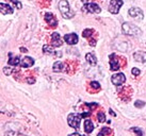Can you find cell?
Wrapping results in <instances>:
<instances>
[{"instance_id": "obj_1", "label": "cell", "mask_w": 146, "mask_h": 136, "mask_svg": "<svg viewBox=\"0 0 146 136\" xmlns=\"http://www.w3.org/2000/svg\"><path fill=\"white\" fill-rule=\"evenodd\" d=\"M122 30L123 33L126 34V35H131V36H139L142 34V31L141 29L138 28L137 26L130 24V22H125L123 24L122 26Z\"/></svg>"}, {"instance_id": "obj_2", "label": "cell", "mask_w": 146, "mask_h": 136, "mask_svg": "<svg viewBox=\"0 0 146 136\" xmlns=\"http://www.w3.org/2000/svg\"><path fill=\"white\" fill-rule=\"evenodd\" d=\"M59 10L61 12L62 16L66 18V19H70L74 17V12L70 10V7H69V3L67 0H61L59 2Z\"/></svg>"}, {"instance_id": "obj_3", "label": "cell", "mask_w": 146, "mask_h": 136, "mask_svg": "<svg viewBox=\"0 0 146 136\" xmlns=\"http://www.w3.org/2000/svg\"><path fill=\"white\" fill-rule=\"evenodd\" d=\"M81 118H82L81 114H69L68 117H67L68 124L74 129H79Z\"/></svg>"}, {"instance_id": "obj_4", "label": "cell", "mask_w": 146, "mask_h": 136, "mask_svg": "<svg viewBox=\"0 0 146 136\" xmlns=\"http://www.w3.org/2000/svg\"><path fill=\"white\" fill-rule=\"evenodd\" d=\"M123 5V0H111L109 5V11L112 14H117Z\"/></svg>"}, {"instance_id": "obj_5", "label": "cell", "mask_w": 146, "mask_h": 136, "mask_svg": "<svg viewBox=\"0 0 146 136\" xmlns=\"http://www.w3.org/2000/svg\"><path fill=\"white\" fill-rule=\"evenodd\" d=\"M82 10L88 13H93V14H98V13H100V11H102V9H100V7L98 4L92 3V2L91 3H85L83 5Z\"/></svg>"}, {"instance_id": "obj_6", "label": "cell", "mask_w": 146, "mask_h": 136, "mask_svg": "<svg viewBox=\"0 0 146 136\" xmlns=\"http://www.w3.org/2000/svg\"><path fill=\"white\" fill-rule=\"evenodd\" d=\"M111 81H112V83H113L114 85H116V86H119V85H122L125 83L126 81V77L124 73H122V72H118V73H115V75H113L112 76V78H111Z\"/></svg>"}, {"instance_id": "obj_7", "label": "cell", "mask_w": 146, "mask_h": 136, "mask_svg": "<svg viewBox=\"0 0 146 136\" xmlns=\"http://www.w3.org/2000/svg\"><path fill=\"white\" fill-rule=\"evenodd\" d=\"M63 44V40H62L61 36L58 32H53L51 35V46L52 47H61Z\"/></svg>"}, {"instance_id": "obj_8", "label": "cell", "mask_w": 146, "mask_h": 136, "mask_svg": "<svg viewBox=\"0 0 146 136\" xmlns=\"http://www.w3.org/2000/svg\"><path fill=\"white\" fill-rule=\"evenodd\" d=\"M110 68H111V70L112 71H116V70H118L119 69V63H118V60L117 57H116V55L115 54H110Z\"/></svg>"}, {"instance_id": "obj_9", "label": "cell", "mask_w": 146, "mask_h": 136, "mask_svg": "<svg viewBox=\"0 0 146 136\" xmlns=\"http://www.w3.org/2000/svg\"><path fill=\"white\" fill-rule=\"evenodd\" d=\"M129 15L131 17H133L134 19L142 20L143 19V12L141 9L139 8H131L129 10Z\"/></svg>"}, {"instance_id": "obj_10", "label": "cell", "mask_w": 146, "mask_h": 136, "mask_svg": "<svg viewBox=\"0 0 146 136\" xmlns=\"http://www.w3.org/2000/svg\"><path fill=\"white\" fill-rule=\"evenodd\" d=\"M64 40L68 45H76L79 38H78V35L76 33H70V34H66L64 36Z\"/></svg>"}, {"instance_id": "obj_11", "label": "cell", "mask_w": 146, "mask_h": 136, "mask_svg": "<svg viewBox=\"0 0 146 136\" xmlns=\"http://www.w3.org/2000/svg\"><path fill=\"white\" fill-rule=\"evenodd\" d=\"M45 20L48 22L49 26H51V27H57L58 21H57V19H56V17L53 16L51 13H46V14H45Z\"/></svg>"}, {"instance_id": "obj_12", "label": "cell", "mask_w": 146, "mask_h": 136, "mask_svg": "<svg viewBox=\"0 0 146 136\" xmlns=\"http://www.w3.org/2000/svg\"><path fill=\"white\" fill-rule=\"evenodd\" d=\"M0 13H2L4 15L13 14V8L7 3H0Z\"/></svg>"}, {"instance_id": "obj_13", "label": "cell", "mask_w": 146, "mask_h": 136, "mask_svg": "<svg viewBox=\"0 0 146 136\" xmlns=\"http://www.w3.org/2000/svg\"><path fill=\"white\" fill-rule=\"evenodd\" d=\"M133 57L137 62H140V63H146V52H143V51L135 52V53L133 54Z\"/></svg>"}, {"instance_id": "obj_14", "label": "cell", "mask_w": 146, "mask_h": 136, "mask_svg": "<svg viewBox=\"0 0 146 136\" xmlns=\"http://www.w3.org/2000/svg\"><path fill=\"white\" fill-rule=\"evenodd\" d=\"M32 65H34V60H33L32 57H30V56H26V57H24L23 61L21 62V67H25V68L31 67Z\"/></svg>"}, {"instance_id": "obj_15", "label": "cell", "mask_w": 146, "mask_h": 136, "mask_svg": "<svg viewBox=\"0 0 146 136\" xmlns=\"http://www.w3.org/2000/svg\"><path fill=\"white\" fill-rule=\"evenodd\" d=\"M85 59L90 63V65H92V66H95V65L97 64V59H96V56H95L94 53H88L85 55Z\"/></svg>"}, {"instance_id": "obj_16", "label": "cell", "mask_w": 146, "mask_h": 136, "mask_svg": "<svg viewBox=\"0 0 146 136\" xmlns=\"http://www.w3.org/2000/svg\"><path fill=\"white\" fill-rule=\"evenodd\" d=\"M21 62L19 56H12V53H10V60H9V65L10 66H17Z\"/></svg>"}, {"instance_id": "obj_17", "label": "cell", "mask_w": 146, "mask_h": 136, "mask_svg": "<svg viewBox=\"0 0 146 136\" xmlns=\"http://www.w3.org/2000/svg\"><path fill=\"white\" fill-rule=\"evenodd\" d=\"M84 129H85V132L88 133V134H90V133L93 132L94 130V124L93 122L91 121L90 119H86L84 122Z\"/></svg>"}, {"instance_id": "obj_18", "label": "cell", "mask_w": 146, "mask_h": 136, "mask_svg": "<svg viewBox=\"0 0 146 136\" xmlns=\"http://www.w3.org/2000/svg\"><path fill=\"white\" fill-rule=\"evenodd\" d=\"M52 69L54 72H61L64 69V64L62 62H56L52 66Z\"/></svg>"}, {"instance_id": "obj_19", "label": "cell", "mask_w": 146, "mask_h": 136, "mask_svg": "<svg viewBox=\"0 0 146 136\" xmlns=\"http://www.w3.org/2000/svg\"><path fill=\"white\" fill-rule=\"evenodd\" d=\"M43 51H44V53H46V54H51V53H56V52H54V49H53L52 46H49V45H45L44 47H43Z\"/></svg>"}, {"instance_id": "obj_20", "label": "cell", "mask_w": 146, "mask_h": 136, "mask_svg": "<svg viewBox=\"0 0 146 136\" xmlns=\"http://www.w3.org/2000/svg\"><path fill=\"white\" fill-rule=\"evenodd\" d=\"M93 33H94L93 29H85L84 31L82 32V36H83V37H90Z\"/></svg>"}, {"instance_id": "obj_21", "label": "cell", "mask_w": 146, "mask_h": 136, "mask_svg": "<svg viewBox=\"0 0 146 136\" xmlns=\"http://www.w3.org/2000/svg\"><path fill=\"white\" fill-rule=\"evenodd\" d=\"M110 133H111V129L102 128V131H100V133L98 134V136H105V135H108V134H110Z\"/></svg>"}, {"instance_id": "obj_22", "label": "cell", "mask_w": 146, "mask_h": 136, "mask_svg": "<svg viewBox=\"0 0 146 136\" xmlns=\"http://www.w3.org/2000/svg\"><path fill=\"white\" fill-rule=\"evenodd\" d=\"M97 119L99 122H105L106 121V115L104 112H99L97 114Z\"/></svg>"}, {"instance_id": "obj_23", "label": "cell", "mask_w": 146, "mask_h": 136, "mask_svg": "<svg viewBox=\"0 0 146 136\" xmlns=\"http://www.w3.org/2000/svg\"><path fill=\"white\" fill-rule=\"evenodd\" d=\"M134 105H135V108H141L145 105V102H144V101H141V100H137L135 102H134Z\"/></svg>"}, {"instance_id": "obj_24", "label": "cell", "mask_w": 146, "mask_h": 136, "mask_svg": "<svg viewBox=\"0 0 146 136\" xmlns=\"http://www.w3.org/2000/svg\"><path fill=\"white\" fill-rule=\"evenodd\" d=\"M13 68H11V67H4L3 68V72H4V75H7V76H10L11 73L13 72Z\"/></svg>"}, {"instance_id": "obj_25", "label": "cell", "mask_w": 146, "mask_h": 136, "mask_svg": "<svg viewBox=\"0 0 146 136\" xmlns=\"http://www.w3.org/2000/svg\"><path fill=\"white\" fill-rule=\"evenodd\" d=\"M131 130L138 134V136H143V131L139 128H131Z\"/></svg>"}, {"instance_id": "obj_26", "label": "cell", "mask_w": 146, "mask_h": 136, "mask_svg": "<svg viewBox=\"0 0 146 136\" xmlns=\"http://www.w3.org/2000/svg\"><path fill=\"white\" fill-rule=\"evenodd\" d=\"M91 86H92L93 88H95V89H99V88H100V84H99L98 82H96V81L91 82Z\"/></svg>"}, {"instance_id": "obj_27", "label": "cell", "mask_w": 146, "mask_h": 136, "mask_svg": "<svg viewBox=\"0 0 146 136\" xmlns=\"http://www.w3.org/2000/svg\"><path fill=\"white\" fill-rule=\"evenodd\" d=\"M10 1H12L13 3H14V5H15L18 10H19V9H21V3L19 2V1H17V0H10Z\"/></svg>"}, {"instance_id": "obj_28", "label": "cell", "mask_w": 146, "mask_h": 136, "mask_svg": "<svg viewBox=\"0 0 146 136\" xmlns=\"http://www.w3.org/2000/svg\"><path fill=\"white\" fill-rule=\"evenodd\" d=\"M131 72H132V75H133V76H139V75L141 73V71H140V69H138V68H132V70H131Z\"/></svg>"}, {"instance_id": "obj_29", "label": "cell", "mask_w": 146, "mask_h": 136, "mask_svg": "<svg viewBox=\"0 0 146 136\" xmlns=\"http://www.w3.org/2000/svg\"><path fill=\"white\" fill-rule=\"evenodd\" d=\"M8 136H24V135H21V134H18V133H14V132H11V133H9Z\"/></svg>"}, {"instance_id": "obj_30", "label": "cell", "mask_w": 146, "mask_h": 136, "mask_svg": "<svg viewBox=\"0 0 146 136\" xmlns=\"http://www.w3.org/2000/svg\"><path fill=\"white\" fill-rule=\"evenodd\" d=\"M90 45L91 46H96V40H93V38L90 40Z\"/></svg>"}, {"instance_id": "obj_31", "label": "cell", "mask_w": 146, "mask_h": 136, "mask_svg": "<svg viewBox=\"0 0 146 136\" xmlns=\"http://www.w3.org/2000/svg\"><path fill=\"white\" fill-rule=\"evenodd\" d=\"M27 81H28V83H30V84H33V83H34V79H33V78H29Z\"/></svg>"}, {"instance_id": "obj_32", "label": "cell", "mask_w": 146, "mask_h": 136, "mask_svg": "<svg viewBox=\"0 0 146 136\" xmlns=\"http://www.w3.org/2000/svg\"><path fill=\"white\" fill-rule=\"evenodd\" d=\"M69 136H81L79 133H73V134H70Z\"/></svg>"}, {"instance_id": "obj_33", "label": "cell", "mask_w": 146, "mask_h": 136, "mask_svg": "<svg viewBox=\"0 0 146 136\" xmlns=\"http://www.w3.org/2000/svg\"><path fill=\"white\" fill-rule=\"evenodd\" d=\"M82 2H83V3H86V2H88V3H90V1H92V0H81Z\"/></svg>"}, {"instance_id": "obj_34", "label": "cell", "mask_w": 146, "mask_h": 136, "mask_svg": "<svg viewBox=\"0 0 146 136\" xmlns=\"http://www.w3.org/2000/svg\"><path fill=\"white\" fill-rule=\"evenodd\" d=\"M21 52H27V49H25L24 47H23V48H21Z\"/></svg>"}, {"instance_id": "obj_35", "label": "cell", "mask_w": 146, "mask_h": 136, "mask_svg": "<svg viewBox=\"0 0 146 136\" xmlns=\"http://www.w3.org/2000/svg\"><path fill=\"white\" fill-rule=\"evenodd\" d=\"M110 114H111V115H113V116H115V113H114L112 110H110Z\"/></svg>"}]
</instances>
